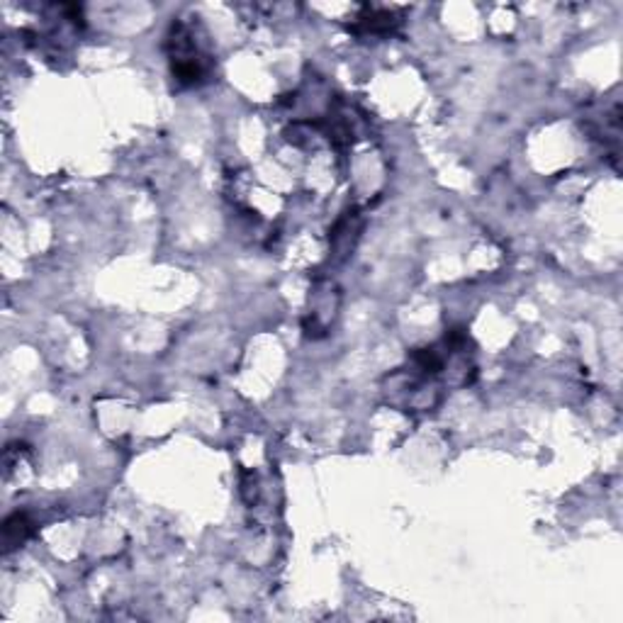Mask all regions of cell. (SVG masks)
<instances>
[{"label":"cell","mask_w":623,"mask_h":623,"mask_svg":"<svg viewBox=\"0 0 623 623\" xmlns=\"http://www.w3.org/2000/svg\"><path fill=\"white\" fill-rule=\"evenodd\" d=\"M168 59H171V71L183 85L203 84L210 71H213V59L203 52L198 44V37L191 25L175 23L166 37Z\"/></svg>","instance_id":"6da1fadb"},{"label":"cell","mask_w":623,"mask_h":623,"mask_svg":"<svg viewBox=\"0 0 623 623\" xmlns=\"http://www.w3.org/2000/svg\"><path fill=\"white\" fill-rule=\"evenodd\" d=\"M400 23H402V20H400L395 13H390V10L363 8V13L356 17V23H353L351 30L356 32V35H361V37H368V35H371V37H378V35H390Z\"/></svg>","instance_id":"7a4b0ae2"},{"label":"cell","mask_w":623,"mask_h":623,"mask_svg":"<svg viewBox=\"0 0 623 623\" xmlns=\"http://www.w3.org/2000/svg\"><path fill=\"white\" fill-rule=\"evenodd\" d=\"M32 521L27 519V514H13V517L5 521V526H3V539H5V548H15L20 546V543H25V540L30 539L32 536Z\"/></svg>","instance_id":"3957f363"}]
</instances>
